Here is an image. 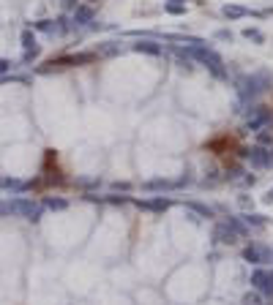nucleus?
<instances>
[{
	"mask_svg": "<svg viewBox=\"0 0 273 305\" xmlns=\"http://www.w3.org/2000/svg\"><path fill=\"white\" fill-rule=\"evenodd\" d=\"M178 55H183V58H191V60H200L205 68H210L216 76H224L227 71H224V60H221V55L219 52H213L210 47H205V44H200L197 41L191 49H180Z\"/></svg>",
	"mask_w": 273,
	"mask_h": 305,
	"instance_id": "1",
	"label": "nucleus"
},
{
	"mask_svg": "<svg viewBox=\"0 0 273 305\" xmlns=\"http://www.w3.org/2000/svg\"><path fill=\"white\" fill-rule=\"evenodd\" d=\"M271 88V74L268 71H260V74H251V76H240L238 79V90L243 98H254V95L265 93Z\"/></svg>",
	"mask_w": 273,
	"mask_h": 305,
	"instance_id": "2",
	"label": "nucleus"
},
{
	"mask_svg": "<svg viewBox=\"0 0 273 305\" xmlns=\"http://www.w3.org/2000/svg\"><path fill=\"white\" fill-rule=\"evenodd\" d=\"M8 210H11V215L28 218V221H33V223L41 218V207H38L33 199H25V196H19V199H11V202H8Z\"/></svg>",
	"mask_w": 273,
	"mask_h": 305,
	"instance_id": "3",
	"label": "nucleus"
},
{
	"mask_svg": "<svg viewBox=\"0 0 273 305\" xmlns=\"http://www.w3.org/2000/svg\"><path fill=\"white\" fill-rule=\"evenodd\" d=\"M246 155H249V161H251L254 169H268V166L273 164V150H268V147H262V145L251 147Z\"/></svg>",
	"mask_w": 273,
	"mask_h": 305,
	"instance_id": "4",
	"label": "nucleus"
},
{
	"mask_svg": "<svg viewBox=\"0 0 273 305\" xmlns=\"http://www.w3.org/2000/svg\"><path fill=\"white\" fill-rule=\"evenodd\" d=\"M271 109L268 106H257V109H251V118H249V123H246V128L249 131H262L268 123H271Z\"/></svg>",
	"mask_w": 273,
	"mask_h": 305,
	"instance_id": "5",
	"label": "nucleus"
},
{
	"mask_svg": "<svg viewBox=\"0 0 273 305\" xmlns=\"http://www.w3.org/2000/svg\"><path fill=\"white\" fill-rule=\"evenodd\" d=\"M251 286L262 294H273V273L271 270H254L251 273Z\"/></svg>",
	"mask_w": 273,
	"mask_h": 305,
	"instance_id": "6",
	"label": "nucleus"
},
{
	"mask_svg": "<svg viewBox=\"0 0 273 305\" xmlns=\"http://www.w3.org/2000/svg\"><path fill=\"white\" fill-rule=\"evenodd\" d=\"M243 259L249 264H265V262H271V259H273V253L268 251V248H262V245H249L243 251Z\"/></svg>",
	"mask_w": 273,
	"mask_h": 305,
	"instance_id": "7",
	"label": "nucleus"
},
{
	"mask_svg": "<svg viewBox=\"0 0 273 305\" xmlns=\"http://www.w3.org/2000/svg\"><path fill=\"white\" fill-rule=\"evenodd\" d=\"M213 240H216V243H230V245H232L238 237L232 235V229L227 226V223H216V229H213Z\"/></svg>",
	"mask_w": 273,
	"mask_h": 305,
	"instance_id": "8",
	"label": "nucleus"
},
{
	"mask_svg": "<svg viewBox=\"0 0 273 305\" xmlns=\"http://www.w3.org/2000/svg\"><path fill=\"white\" fill-rule=\"evenodd\" d=\"M139 207H145V210H153V213H164L167 207H170V199H164V196H159V199L139 202Z\"/></svg>",
	"mask_w": 273,
	"mask_h": 305,
	"instance_id": "9",
	"label": "nucleus"
},
{
	"mask_svg": "<svg viewBox=\"0 0 273 305\" xmlns=\"http://www.w3.org/2000/svg\"><path fill=\"white\" fill-rule=\"evenodd\" d=\"M224 223L232 229V235H235V237H246V235H249V226H246L240 218H227Z\"/></svg>",
	"mask_w": 273,
	"mask_h": 305,
	"instance_id": "10",
	"label": "nucleus"
},
{
	"mask_svg": "<svg viewBox=\"0 0 273 305\" xmlns=\"http://www.w3.org/2000/svg\"><path fill=\"white\" fill-rule=\"evenodd\" d=\"M134 52H145V55H161V44H156V41H139V44H134Z\"/></svg>",
	"mask_w": 273,
	"mask_h": 305,
	"instance_id": "11",
	"label": "nucleus"
},
{
	"mask_svg": "<svg viewBox=\"0 0 273 305\" xmlns=\"http://www.w3.org/2000/svg\"><path fill=\"white\" fill-rule=\"evenodd\" d=\"M90 19H93V11H90L88 6H77V11H74V22L85 25V22H90Z\"/></svg>",
	"mask_w": 273,
	"mask_h": 305,
	"instance_id": "12",
	"label": "nucleus"
},
{
	"mask_svg": "<svg viewBox=\"0 0 273 305\" xmlns=\"http://www.w3.org/2000/svg\"><path fill=\"white\" fill-rule=\"evenodd\" d=\"M221 14H224L227 19H240V17H246L249 11H246L243 6H224V11H221Z\"/></svg>",
	"mask_w": 273,
	"mask_h": 305,
	"instance_id": "13",
	"label": "nucleus"
},
{
	"mask_svg": "<svg viewBox=\"0 0 273 305\" xmlns=\"http://www.w3.org/2000/svg\"><path fill=\"white\" fill-rule=\"evenodd\" d=\"M164 11H167V14H175V17H180V14H186V3H175V0H164Z\"/></svg>",
	"mask_w": 273,
	"mask_h": 305,
	"instance_id": "14",
	"label": "nucleus"
},
{
	"mask_svg": "<svg viewBox=\"0 0 273 305\" xmlns=\"http://www.w3.org/2000/svg\"><path fill=\"white\" fill-rule=\"evenodd\" d=\"M186 207H189V210H194V213H200L202 218H213V210H210L208 205H200V202H189Z\"/></svg>",
	"mask_w": 273,
	"mask_h": 305,
	"instance_id": "15",
	"label": "nucleus"
},
{
	"mask_svg": "<svg viewBox=\"0 0 273 305\" xmlns=\"http://www.w3.org/2000/svg\"><path fill=\"white\" fill-rule=\"evenodd\" d=\"M0 188H8V191H22L25 183L14 180V177H0Z\"/></svg>",
	"mask_w": 273,
	"mask_h": 305,
	"instance_id": "16",
	"label": "nucleus"
},
{
	"mask_svg": "<svg viewBox=\"0 0 273 305\" xmlns=\"http://www.w3.org/2000/svg\"><path fill=\"white\" fill-rule=\"evenodd\" d=\"M240 221H243L246 226H265L268 218L265 215H240Z\"/></svg>",
	"mask_w": 273,
	"mask_h": 305,
	"instance_id": "17",
	"label": "nucleus"
},
{
	"mask_svg": "<svg viewBox=\"0 0 273 305\" xmlns=\"http://www.w3.org/2000/svg\"><path fill=\"white\" fill-rule=\"evenodd\" d=\"M240 305H262L260 292H246V294H243V300H240Z\"/></svg>",
	"mask_w": 273,
	"mask_h": 305,
	"instance_id": "18",
	"label": "nucleus"
},
{
	"mask_svg": "<svg viewBox=\"0 0 273 305\" xmlns=\"http://www.w3.org/2000/svg\"><path fill=\"white\" fill-rule=\"evenodd\" d=\"M243 35H246V38H251V41H257V44L265 41V35H262L260 30H254V28H246V30H243Z\"/></svg>",
	"mask_w": 273,
	"mask_h": 305,
	"instance_id": "19",
	"label": "nucleus"
},
{
	"mask_svg": "<svg viewBox=\"0 0 273 305\" xmlns=\"http://www.w3.org/2000/svg\"><path fill=\"white\" fill-rule=\"evenodd\" d=\"M44 205H47L49 210H66V207H68V202H66V199H47Z\"/></svg>",
	"mask_w": 273,
	"mask_h": 305,
	"instance_id": "20",
	"label": "nucleus"
},
{
	"mask_svg": "<svg viewBox=\"0 0 273 305\" xmlns=\"http://www.w3.org/2000/svg\"><path fill=\"white\" fill-rule=\"evenodd\" d=\"M22 47L25 49H36V38H33L30 30H25V33H22Z\"/></svg>",
	"mask_w": 273,
	"mask_h": 305,
	"instance_id": "21",
	"label": "nucleus"
},
{
	"mask_svg": "<svg viewBox=\"0 0 273 305\" xmlns=\"http://www.w3.org/2000/svg\"><path fill=\"white\" fill-rule=\"evenodd\" d=\"M145 188H148V191H159V188H167V183L164 180H150V183H145Z\"/></svg>",
	"mask_w": 273,
	"mask_h": 305,
	"instance_id": "22",
	"label": "nucleus"
},
{
	"mask_svg": "<svg viewBox=\"0 0 273 305\" xmlns=\"http://www.w3.org/2000/svg\"><path fill=\"white\" fill-rule=\"evenodd\" d=\"M260 145H262V147H268V145H273V136H271V134H268V131H262V134H260Z\"/></svg>",
	"mask_w": 273,
	"mask_h": 305,
	"instance_id": "23",
	"label": "nucleus"
},
{
	"mask_svg": "<svg viewBox=\"0 0 273 305\" xmlns=\"http://www.w3.org/2000/svg\"><path fill=\"white\" fill-rule=\"evenodd\" d=\"M11 68H14V63H11V60H6V58L0 60V74H6V71H11Z\"/></svg>",
	"mask_w": 273,
	"mask_h": 305,
	"instance_id": "24",
	"label": "nucleus"
},
{
	"mask_svg": "<svg viewBox=\"0 0 273 305\" xmlns=\"http://www.w3.org/2000/svg\"><path fill=\"white\" fill-rule=\"evenodd\" d=\"M216 38H221V41H230L232 33H230V30H219V33H216Z\"/></svg>",
	"mask_w": 273,
	"mask_h": 305,
	"instance_id": "25",
	"label": "nucleus"
},
{
	"mask_svg": "<svg viewBox=\"0 0 273 305\" xmlns=\"http://www.w3.org/2000/svg\"><path fill=\"white\" fill-rule=\"evenodd\" d=\"M3 215H11V210H8V202H0V218Z\"/></svg>",
	"mask_w": 273,
	"mask_h": 305,
	"instance_id": "26",
	"label": "nucleus"
},
{
	"mask_svg": "<svg viewBox=\"0 0 273 305\" xmlns=\"http://www.w3.org/2000/svg\"><path fill=\"white\" fill-rule=\"evenodd\" d=\"M262 202H265V205H273V188H271V191H268L265 196H262Z\"/></svg>",
	"mask_w": 273,
	"mask_h": 305,
	"instance_id": "27",
	"label": "nucleus"
},
{
	"mask_svg": "<svg viewBox=\"0 0 273 305\" xmlns=\"http://www.w3.org/2000/svg\"><path fill=\"white\" fill-rule=\"evenodd\" d=\"M115 52H118V47H104L101 49V55H115Z\"/></svg>",
	"mask_w": 273,
	"mask_h": 305,
	"instance_id": "28",
	"label": "nucleus"
}]
</instances>
